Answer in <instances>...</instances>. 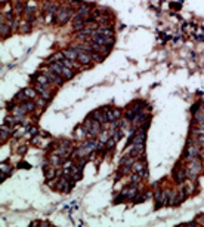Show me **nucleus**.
Returning a JSON list of instances; mask_svg holds the SVG:
<instances>
[{
	"instance_id": "obj_8",
	"label": "nucleus",
	"mask_w": 204,
	"mask_h": 227,
	"mask_svg": "<svg viewBox=\"0 0 204 227\" xmlns=\"http://www.w3.org/2000/svg\"><path fill=\"white\" fill-rule=\"evenodd\" d=\"M71 186H73V183H70V180H68L67 175L62 177V178L58 181V188H59V190H62V192H70Z\"/></svg>"
},
{
	"instance_id": "obj_19",
	"label": "nucleus",
	"mask_w": 204,
	"mask_h": 227,
	"mask_svg": "<svg viewBox=\"0 0 204 227\" xmlns=\"http://www.w3.org/2000/svg\"><path fill=\"white\" fill-rule=\"evenodd\" d=\"M24 94L27 95L28 100H36V97H37V91L33 89V88H27V89H24Z\"/></svg>"
},
{
	"instance_id": "obj_9",
	"label": "nucleus",
	"mask_w": 204,
	"mask_h": 227,
	"mask_svg": "<svg viewBox=\"0 0 204 227\" xmlns=\"http://www.w3.org/2000/svg\"><path fill=\"white\" fill-rule=\"evenodd\" d=\"M34 89L39 92L40 97L43 98V100H49V98H51V92H49V89H47L46 86H43V85H40V83H37Z\"/></svg>"
},
{
	"instance_id": "obj_5",
	"label": "nucleus",
	"mask_w": 204,
	"mask_h": 227,
	"mask_svg": "<svg viewBox=\"0 0 204 227\" xmlns=\"http://www.w3.org/2000/svg\"><path fill=\"white\" fill-rule=\"evenodd\" d=\"M74 48L79 51V57H77V61H79L80 64H89L90 61H93V59H92V52L81 51L80 48H77V46H74Z\"/></svg>"
},
{
	"instance_id": "obj_6",
	"label": "nucleus",
	"mask_w": 204,
	"mask_h": 227,
	"mask_svg": "<svg viewBox=\"0 0 204 227\" xmlns=\"http://www.w3.org/2000/svg\"><path fill=\"white\" fill-rule=\"evenodd\" d=\"M43 74H45L51 82H55V83H58V85H61V82H62V77L58 76V74L55 73V71H52V70H43Z\"/></svg>"
},
{
	"instance_id": "obj_1",
	"label": "nucleus",
	"mask_w": 204,
	"mask_h": 227,
	"mask_svg": "<svg viewBox=\"0 0 204 227\" xmlns=\"http://www.w3.org/2000/svg\"><path fill=\"white\" fill-rule=\"evenodd\" d=\"M71 17H73V9L71 8H67V6H64V8H61V9H58L55 12V21L58 24L67 23Z\"/></svg>"
},
{
	"instance_id": "obj_12",
	"label": "nucleus",
	"mask_w": 204,
	"mask_h": 227,
	"mask_svg": "<svg viewBox=\"0 0 204 227\" xmlns=\"http://www.w3.org/2000/svg\"><path fill=\"white\" fill-rule=\"evenodd\" d=\"M187 178H188V174H187V171H185V169L177 168V171H175V180L177 183H183Z\"/></svg>"
},
{
	"instance_id": "obj_7",
	"label": "nucleus",
	"mask_w": 204,
	"mask_h": 227,
	"mask_svg": "<svg viewBox=\"0 0 204 227\" xmlns=\"http://www.w3.org/2000/svg\"><path fill=\"white\" fill-rule=\"evenodd\" d=\"M136 193H138V187H136V186L126 187V188H123V192H121V196H120V198L132 199V198H135V196H136Z\"/></svg>"
},
{
	"instance_id": "obj_23",
	"label": "nucleus",
	"mask_w": 204,
	"mask_h": 227,
	"mask_svg": "<svg viewBox=\"0 0 204 227\" xmlns=\"http://www.w3.org/2000/svg\"><path fill=\"white\" fill-rule=\"evenodd\" d=\"M92 59L93 61H96V63H101L102 61V54H99V52H92Z\"/></svg>"
},
{
	"instance_id": "obj_22",
	"label": "nucleus",
	"mask_w": 204,
	"mask_h": 227,
	"mask_svg": "<svg viewBox=\"0 0 204 227\" xmlns=\"http://www.w3.org/2000/svg\"><path fill=\"white\" fill-rule=\"evenodd\" d=\"M30 30H31V25H30L28 23H25V21L21 23V25H19V31H21V33H28Z\"/></svg>"
},
{
	"instance_id": "obj_20",
	"label": "nucleus",
	"mask_w": 204,
	"mask_h": 227,
	"mask_svg": "<svg viewBox=\"0 0 204 227\" xmlns=\"http://www.w3.org/2000/svg\"><path fill=\"white\" fill-rule=\"evenodd\" d=\"M75 137H77V138H85V137H89V131H87V128H86V126L79 128V129L75 131Z\"/></svg>"
},
{
	"instance_id": "obj_26",
	"label": "nucleus",
	"mask_w": 204,
	"mask_h": 227,
	"mask_svg": "<svg viewBox=\"0 0 204 227\" xmlns=\"http://www.w3.org/2000/svg\"><path fill=\"white\" fill-rule=\"evenodd\" d=\"M139 180H141V175H139V174H135V175H132V178H130L132 183H138Z\"/></svg>"
},
{
	"instance_id": "obj_11",
	"label": "nucleus",
	"mask_w": 204,
	"mask_h": 227,
	"mask_svg": "<svg viewBox=\"0 0 204 227\" xmlns=\"http://www.w3.org/2000/svg\"><path fill=\"white\" fill-rule=\"evenodd\" d=\"M95 34L102 36V37H113V30H111V27H99V28H96Z\"/></svg>"
},
{
	"instance_id": "obj_18",
	"label": "nucleus",
	"mask_w": 204,
	"mask_h": 227,
	"mask_svg": "<svg viewBox=\"0 0 204 227\" xmlns=\"http://www.w3.org/2000/svg\"><path fill=\"white\" fill-rule=\"evenodd\" d=\"M11 172H12V168L9 166L7 163H2V178L5 180L7 175H11Z\"/></svg>"
},
{
	"instance_id": "obj_15",
	"label": "nucleus",
	"mask_w": 204,
	"mask_h": 227,
	"mask_svg": "<svg viewBox=\"0 0 204 227\" xmlns=\"http://www.w3.org/2000/svg\"><path fill=\"white\" fill-rule=\"evenodd\" d=\"M64 55H65V58H68V59H77L79 51H77L75 48H68V49L64 51Z\"/></svg>"
},
{
	"instance_id": "obj_21",
	"label": "nucleus",
	"mask_w": 204,
	"mask_h": 227,
	"mask_svg": "<svg viewBox=\"0 0 204 227\" xmlns=\"http://www.w3.org/2000/svg\"><path fill=\"white\" fill-rule=\"evenodd\" d=\"M22 107L27 110V111H33L34 108H36V102H33V101H25V102H22Z\"/></svg>"
},
{
	"instance_id": "obj_3",
	"label": "nucleus",
	"mask_w": 204,
	"mask_h": 227,
	"mask_svg": "<svg viewBox=\"0 0 204 227\" xmlns=\"http://www.w3.org/2000/svg\"><path fill=\"white\" fill-rule=\"evenodd\" d=\"M200 172H201V162H200L197 157L192 159V160H189V165H188V168H187L188 177H189V178H195Z\"/></svg>"
},
{
	"instance_id": "obj_25",
	"label": "nucleus",
	"mask_w": 204,
	"mask_h": 227,
	"mask_svg": "<svg viewBox=\"0 0 204 227\" xmlns=\"http://www.w3.org/2000/svg\"><path fill=\"white\" fill-rule=\"evenodd\" d=\"M114 144H115V138L113 137V138H109V140L107 141L105 147H107V148H113V147H114Z\"/></svg>"
},
{
	"instance_id": "obj_10",
	"label": "nucleus",
	"mask_w": 204,
	"mask_h": 227,
	"mask_svg": "<svg viewBox=\"0 0 204 227\" xmlns=\"http://www.w3.org/2000/svg\"><path fill=\"white\" fill-rule=\"evenodd\" d=\"M105 113H107L108 122H115L120 117V110H117V108H107Z\"/></svg>"
},
{
	"instance_id": "obj_4",
	"label": "nucleus",
	"mask_w": 204,
	"mask_h": 227,
	"mask_svg": "<svg viewBox=\"0 0 204 227\" xmlns=\"http://www.w3.org/2000/svg\"><path fill=\"white\" fill-rule=\"evenodd\" d=\"M132 169L135 174H139L141 177H147L148 175V171H147V163L143 162V160H136L133 162L132 165Z\"/></svg>"
},
{
	"instance_id": "obj_2",
	"label": "nucleus",
	"mask_w": 204,
	"mask_h": 227,
	"mask_svg": "<svg viewBox=\"0 0 204 227\" xmlns=\"http://www.w3.org/2000/svg\"><path fill=\"white\" fill-rule=\"evenodd\" d=\"M200 156V147L198 144H195V142L191 140V141L188 142V147L187 150H185V153H183V157L188 160H192L195 159V157H198Z\"/></svg>"
},
{
	"instance_id": "obj_14",
	"label": "nucleus",
	"mask_w": 204,
	"mask_h": 227,
	"mask_svg": "<svg viewBox=\"0 0 204 227\" xmlns=\"http://www.w3.org/2000/svg\"><path fill=\"white\" fill-rule=\"evenodd\" d=\"M93 119L96 120V122H99V123H107L108 122V117H107V113H105V110L104 111H95L93 113Z\"/></svg>"
},
{
	"instance_id": "obj_24",
	"label": "nucleus",
	"mask_w": 204,
	"mask_h": 227,
	"mask_svg": "<svg viewBox=\"0 0 204 227\" xmlns=\"http://www.w3.org/2000/svg\"><path fill=\"white\" fill-rule=\"evenodd\" d=\"M45 172H46V178H55V174H56V171L53 168H47Z\"/></svg>"
},
{
	"instance_id": "obj_17",
	"label": "nucleus",
	"mask_w": 204,
	"mask_h": 227,
	"mask_svg": "<svg viewBox=\"0 0 204 227\" xmlns=\"http://www.w3.org/2000/svg\"><path fill=\"white\" fill-rule=\"evenodd\" d=\"M36 80H37V83L46 86V88H49V86H51V83H52V82L46 77L45 74H40V76H37V77H36Z\"/></svg>"
},
{
	"instance_id": "obj_27",
	"label": "nucleus",
	"mask_w": 204,
	"mask_h": 227,
	"mask_svg": "<svg viewBox=\"0 0 204 227\" xmlns=\"http://www.w3.org/2000/svg\"><path fill=\"white\" fill-rule=\"evenodd\" d=\"M198 141L201 142V146L204 147V134H200V135H198Z\"/></svg>"
},
{
	"instance_id": "obj_13",
	"label": "nucleus",
	"mask_w": 204,
	"mask_h": 227,
	"mask_svg": "<svg viewBox=\"0 0 204 227\" xmlns=\"http://www.w3.org/2000/svg\"><path fill=\"white\" fill-rule=\"evenodd\" d=\"M90 13V8L87 5H81L80 6V9L77 11V13L74 15V18H85V17H87Z\"/></svg>"
},
{
	"instance_id": "obj_16",
	"label": "nucleus",
	"mask_w": 204,
	"mask_h": 227,
	"mask_svg": "<svg viewBox=\"0 0 204 227\" xmlns=\"http://www.w3.org/2000/svg\"><path fill=\"white\" fill-rule=\"evenodd\" d=\"M86 25V21L83 18H74V24H73V28L75 31H80V30H83Z\"/></svg>"
}]
</instances>
